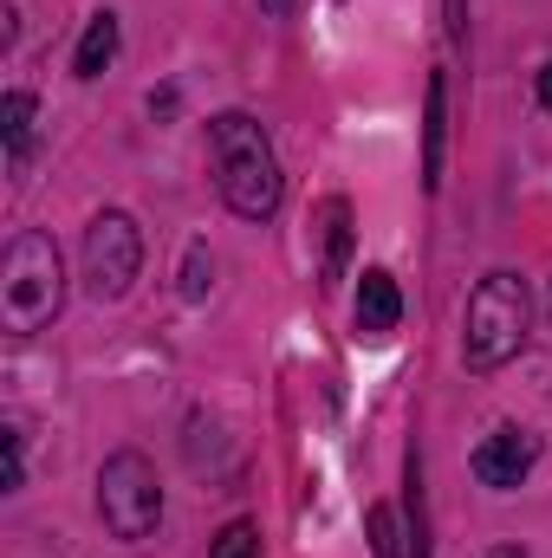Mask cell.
<instances>
[{
  "instance_id": "7a4b0ae2",
  "label": "cell",
  "mask_w": 552,
  "mask_h": 558,
  "mask_svg": "<svg viewBox=\"0 0 552 558\" xmlns=\"http://www.w3.org/2000/svg\"><path fill=\"white\" fill-rule=\"evenodd\" d=\"M65 299V274H59V247L46 234H13L0 254V318L13 331H39Z\"/></svg>"
},
{
  "instance_id": "5bb4252c",
  "label": "cell",
  "mask_w": 552,
  "mask_h": 558,
  "mask_svg": "<svg viewBox=\"0 0 552 558\" xmlns=\"http://www.w3.org/2000/svg\"><path fill=\"white\" fill-rule=\"evenodd\" d=\"M448 33H455V39L468 33V0H448Z\"/></svg>"
},
{
  "instance_id": "8fae6325",
  "label": "cell",
  "mask_w": 552,
  "mask_h": 558,
  "mask_svg": "<svg viewBox=\"0 0 552 558\" xmlns=\"http://www.w3.org/2000/svg\"><path fill=\"white\" fill-rule=\"evenodd\" d=\"M0 131L13 143V156L26 149V137H33V98H26V92H7V98H0Z\"/></svg>"
},
{
  "instance_id": "7c38bea8",
  "label": "cell",
  "mask_w": 552,
  "mask_h": 558,
  "mask_svg": "<svg viewBox=\"0 0 552 558\" xmlns=\"http://www.w3.org/2000/svg\"><path fill=\"white\" fill-rule=\"evenodd\" d=\"M208 558H261V533H254L248 520H235V526L215 539V553H208Z\"/></svg>"
},
{
  "instance_id": "4fadbf2b",
  "label": "cell",
  "mask_w": 552,
  "mask_h": 558,
  "mask_svg": "<svg viewBox=\"0 0 552 558\" xmlns=\"http://www.w3.org/2000/svg\"><path fill=\"white\" fill-rule=\"evenodd\" d=\"M371 546H377V558H397V513L391 507H371Z\"/></svg>"
},
{
  "instance_id": "ba28073f",
  "label": "cell",
  "mask_w": 552,
  "mask_h": 558,
  "mask_svg": "<svg viewBox=\"0 0 552 558\" xmlns=\"http://www.w3.org/2000/svg\"><path fill=\"white\" fill-rule=\"evenodd\" d=\"M442 137H448V78H429V124H422V182L442 189Z\"/></svg>"
},
{
  "instance_id": "6da1fadb",
  "label": "cell",
  "mask_w": 552,
  "mask_h": 558,
  "mask_svg": "<svg viewBox=\"0 0 552 558\" xmlns=\"http://www.w3.org/2000/svg\"><path fill=\"white\" fill-rule=\"evenodd\" d=\"M208 149H215V182H221V202L241 215V221H267L279 208V162L267 131L248 118V111H221L208 124Z\"/></svg>"
},
{
  "instance_id": "30bf717a",
  "label": "cell",
  "mask_w": 552,
  "mask_h": 558,
  "mask_svg": "<svg viewBox=\"0 0 552 558\" xmlns=\"http://www.w3.org/2000/svg\"><path fill=\"white\" fill-rule=\"evenodd\" d=\"M345 247H351V208L345 202H325V274H345Z\"/></svg>"
},
{
  "instance_id": "277c9868",
  "label": "cell",
  "mask_w": 552,
  "mask_h": 558,
  "mask_svg": "<svg viewBox=\"0 0 552 558\" xmlns=\"http://www.w3.org/2000/svg\"><path fill=\"white\" fill-rule=\"evenodd\" d=\"M98 513L118 539H149L156 520H163V487H156V468L143 461L137 448H118L98 474Z\"/></svg>"
},
{
  "instance_id": "52a82bcc",
  "label": "cell",
  "mask_w": 552,
  "mask_h": 558,
  "mask_svg": "<svg viewBox=\"0 0 552 558\" xmlns=\"http://www.w3.org/2000/svg\"><path fill=\"white\" fill-rule=\"evenodd\" d=\"M397 318H404V292H397V279L384 274V267H371L364 286H358V331L384 338V331H397Z\"/></svg>"
},
{
  "instance_id": "8992f818",
  "label": "cell",
  "mask_w": 552,
  "mask_h": 558,
  "mask_svg": "<svg viewBox=\"0 0 552 558\" xmlns=\"http://www.w3.org/2000/svg\"><path fill=\"white\" fill-rule=\"evenodd\" d=\"M533 435H520V428H494L481 448H475V474H481V487H520L527 481V468H533Z\"/></svg>"
},
{
  "instance_id": "9a60e30c",
  "label": "cell",
  "mask_w": 552,
  "mask_h": 558,
  "mask_svg": "<svg viewBox=\"0 0 552 558\" xmlns=\"http://www.w3.org/2000/svg\"><path fill=\"white\" fill-rule=\"evenodd\" d=\"M540 105H547V111H552V65H547V72H540Z\"/></svg>"
},
{
  "instance_id": "3957f363",
  "label": "cell",
  "mask_w": 552,
  "mask_h": 558,
  "mask_svg": "<svg viewBox=\"0 0 552 558\" xmlns=\"http://www.w3.org/2000/svg\"><path fill=\"white\" fill-rule=\"evenodd\" d=\"M527 318H533V299L514 274H488L468 299V331H461V351L475 371H494L507 364L520 344H527Z\"/></svg>"
},
{
  "instance_id": "9c48e42d",
  "label": "cell",
  "mask_w": 552,
  "mask_h": 558,
  "mask_svg": "<svg viewBox=\"0 0 552 558\" xmlns=\"http://www.w3.org/2000/svg\"><path fill=\"white\" fill-rule=\"evenodd\" d=\"M111 59H118V20H111V13H98V20L85 26V39H79V59H72V72H79V78H98Z\"/></svg>"
},
{
  "instance_id": "5b68a950",
  "label": "cell",
  "mask_w": 552,
  "mask_h": 558,
  "mask_svg": "<svg viewBox=\"0 0 552 558\" xmlns=\"http://www.w3.org/2000/svg\"><path fill=\"white\" fill-rule=\"evenodd\" d=\"M143 267V234L131 215H118V208H105L92 228H85V286L98 292V299H124L131 292V279Z\"/></svg>"
},
{
  "instance_id": "2e32d148",
  "label": "cell",
  "mask_w": 552,
  "mask_h": 558,
  "mask_svg": "<svg viewBox=\"0 0 552 558\" xmlns=\"http://www.w3.org/2000/svg\"><path fill=\"white\" fill-rule=\"evenodd\" d=\"M261 7H267L274 20H286V13H292V0H261Z\"/></svg>"
}]
</instances>
